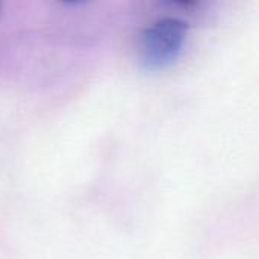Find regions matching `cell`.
Instances as JSON below:
<instances>
[{
    "mask_svg": "<svg viewBox=\"0 0 259 259\" xmlns=\"http://www.w3.org/2000/svg\"><path fill=\"white\" fill-rule=\"evenodd\" d=\"M187 38V23L159 18L141 35V58L149 68H164L179 56Z\"/></svg>",
    "mask_w": 259,
    "mask_h": 259,
    "instance_id": "1",
    "label": "cell"
}]
</instances>
